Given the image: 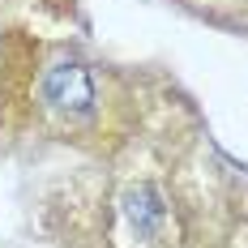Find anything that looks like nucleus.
Wrapping results in <instances>:
<instances>
[{
  "label": "nucleus",
  "instance_id": "obj_1",
  "mask_svg": "<svg viewBox=\"0 0 248 248\" xmlns=\"http://www.w3.org/2000/svg\"><path fill=\"white\" fill-rule=\"evenodd\" d=\"M22 103L39 128L56 137H81L99 124L103 90L94 69L64 47H34L30 69L22 73Z\"/></svg>",
  "mask_w": 248,
  "mask_h": 248
}]
</instances>
